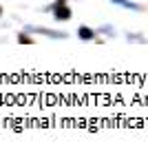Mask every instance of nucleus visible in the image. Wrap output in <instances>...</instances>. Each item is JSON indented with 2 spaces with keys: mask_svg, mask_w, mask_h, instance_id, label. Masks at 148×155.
Returning a JSON list of instances; mask_svg holds the SVG:
<instances>
[{
  "mask_svg": "<svg viewBox=\"0 0 148 155\" xmlns=\"http://www.w3.org/2000/svg\"><path fill=\"white\" fill-rule=\"evenodd\" d=\"M55 18H58V20H69V18H71V11L62 5V7H58V9H55Z\"/></svg>",
  "mask_w": 148,
  "mask_h": 155,
  "instance_id": "nucleus-1",
  "label": "nucleus"
},
{
  "mask_svg": "<svg viewBox=\"0 0 148 155\" xmlns=\"http://www.w3.org/2000/svg\"><path fill=\"white\" fill-rule=\"evenodd\" d=\"M77 33H80V38H82V40H91V38L95 36V31H91L88 27H80V29H77Z\"/></svg>",
  "mask_w": 148,
  "mask_h": 155,
  "instance_id": "nucleus-2",
  "label": "nucleus"
},
{
  "mask_svg": "<svg viewBox=\"0 0 148 155\" xmlns=\"http://www.w3.org/2000/svg\"><path fill=\"white\" fill-rule=\"evenodd\" d=\"M58 2H60V5H64V0H58Z\"/></svg>",
  "mask_w": 148,
  "mask_h": 155,
  "instance_id": "nucleus-3",
  "label": "nucleus"
},
{
  "mask_svg": "<svg viewBox=\"0 0 148 155\" xmlns=\"http://www.w3.org/2000/svg\"><path fill=\"white\" fill-rule=\"evenodd\" d=\"M0 13H2V7H0Z\"/></svg>",
  "mask_w": 148,
  "mask_h": 155,
  "instance_id": "nucleus-4",
  "label": "nucleus"
}]
</instances>
